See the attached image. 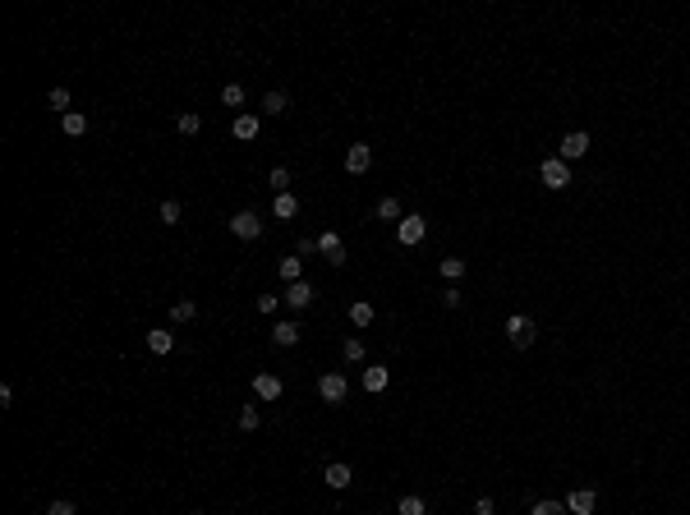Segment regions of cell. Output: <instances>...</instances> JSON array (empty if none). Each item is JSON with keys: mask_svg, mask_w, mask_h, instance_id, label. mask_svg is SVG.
<instances>
[{"mask_svg": "<svg viewBox=\"0 0 690 515\" xmlns=\"http://www.w3.org/2000/svg\"><path fill=\"white\" fill-rule=\"evenodd\" d=\"M534 336H538L534 318H525V313H511V318H506V340H511L515 350H529V345H534Z\"/></svg>", "mask_w": 690, "mask_h": 515, "instance_id": "cell-1", "label": "cell"}, {"mask_svg": "<svg viewBox=\"0 0 690 515\" xmlns=\"http://www.w3.org/2000/svg\"><path fill=\"white\" fill-rule=\"evenodd\" d=\"M538 180H543V189H566V184H570V166L561 161V157H543V166H538Z\"/></svg>", "mask_w": 690, "mask_h": 515, "instance_id": "cell-2", "label": "cell"}, {"mask_svg": "<svg viewBox=\"0 0 690 515\" xmlns=\"http://www.w3.org/2000/svg\"><path fill=\"white\" fill-rule=\"evenodd\" d=\"M318 253L327 258L331 267H345V263H350V253H345V240H340V231H322V235H318Z\"/></svg>", "mask_w": 690, "mask_h": 515, "instance_id": "cell-3", "label": "cell"}, {"mask_svg": "<svg viewBox=\"0 0 690 515\" xmlns=\"http://www.w3.org/2000/svg\"><path fill=\"white\" fill-rule=\"evenodd\" d=\"M318 391H322L327 405H340V400L350 396V377H345V373H322L318 377Z\"/></svg>", "mask_w": 690, "mask_h": 515, "instance_id": "cell-4", "label": "cell"}, {"mask_svg": "<svg viewBox=\"0 0 690 515\" xmlns=\"http://www.w3.org/2000/svg\"><path fill=\"white\" fill-rule=\"evenodd\" d=\"M584 152H589V133H584V129H570L566 138L557 143V157H561L566 166H570V161H580Z\"/></svg>", "mask_w": 690, "mask_h": 515, "instance_id": "cell-5", "label": "cell"}, {"mask_svg": "<svg viewBox=\"0 0 690 515\" xmlns=\"http://www.w3.org/2000/svg\"><path fill=\"white\" fill-rule=\"evenodd\" d=\"M424 235H428V221L419 217V212H410V217L401 221V226H396V240L405 244V249H415V244L424 240Z\"/></svg>", "mask_w": 690, "mask_h": 515, "instance_id": "cell-6", "label": "cell"}, {"mask_svg": "<svg viewBox=\"0 0 690 515\" xmlns=\"http://www.w3.org/2000/svg\"><path fill=\"white\" fill-rule=\"evenodd\" d=\"M594 506H598L594 488H570L566 493V515H594Z\"/></svg>", "mask_w": 690, "mask_h": 515, "instance_id": "cell-7", "label": "cell"}, {"mask_svg": "<svg viewBox=\"0 0 690 515\" xmlns=\"http://www.w3.org/2000/svg\"><path fill=\"white\" fill-rule=\"evenodd\" d=\"M230 235H235V240H258V235H263V221L253 217V212H235V217H230Z\"/></svg>", "mask_w": 690, "mask_h": 515, "instance_id": "cell-8", "label": "cell"}, {"mask_svg": "<svg viewBox=\"0 0 690 515\" xmlns=\"http://www.w3.org/2000/svg\"><path fill=\"white\" fill-rule=\"evenodd\" d=\"M230 133L240 143H253L258 133H263V115H253V110H244V115H235V124H230Z\"/></svg>", "mask_w": 690, "mask_h": 515, "instance_id": "cell-9", "label": "cell"}, {"mask_svg": "<svg viewBox=\"0 0 690 515\" xmlns=\"http://www.w3.org/2000/svg\"><path fill=\"white\" fill-rule=\"evenodd\" d=\"M322 483H327L331 493H345V488L354 483V474H350V465H345V460H331L327 470H322Z\"/></svg>", "mask_w": 690, "mask_h": 515, "instance_id": "cell-10", "label": "cell"}, {"mask_svg": "<svg viewBox=\"0 0 690 515\" xmlns=\"http://www.w3.org/2000/svg\"><path fill=\"white\" fill-rule=\"evenodd\" d=\"M253 396H258V400H281L285 382L276 373H258V377H253Z\"/></svg>", "mask_w": 690, "mask_h": 515, "instance_id": "cell-11", "label": "cell"}, {"mask_svg": "<svg viewBox=\"0 0 690 515\" xmlns=\"http://www.w3.org/2000/svg\"><path fill=\"white\" fill-rule=\"evenodd\" d=\"M368 166H373V147L368 143H354L350 152H345V171H350V175H364Z\"/></svg>", "mask_w": 690, "mask_h": 515, "instance_id": "cell-12", "label": "cell"}, {"mask_svg": "<svg viewBox=\"0 0 690 515\" xmlns=\"http://www.w3.org/2000/svg\"><path fill=\"white\" fill-rule=\"evenodd\" d=\"M299 336H304V327H299V322H276L272 327V345H281V350H290V345H299Z\"/></svg>", "mask_w": 690, "mask_h": 515, "instance_id": "cell-13", "label": "cell"}, {"mask_svg": "<svg viewBox=\"0 0 690 515\" xmlns=\"http://www.w3.org/2000/svg\"><path fill=\"white\" fill-rule=\"evenodd\" d=\"M313 295H318V290H313L308 281L285 285V304H290V308H308V304H313Z\"/></svg>", "mask_w": 690, "mask_h": 515, "instance_id": "cell-14", "label": "cell"}, {"mask_svg": "<svg viewBox=\"0 0 690 515\" xmlns=\"http://www.w3.org/2000/svg\"><path fill=\"white\" fill-rule=\"evenodd\" d=\"M272 217L276 221H295L299 217V198L295 194H276L272 198Z\"/></svg>", "mask_w": 690, "mask_h": 515, "instance_id": "cell-15", "label": "cell"}, {"mask_svg": "<svg viewBox=\"0 0 690 515\" xmlns=\"http://www.w3.org/2000/svg\"><path fill=\"white\" fill-rule=\"evenodd\" d=\"M148 350H152V354H171V350H175V331L152 327V331H148Z\"/></svg>", "mask_w": 690, "mask_h": 515, "instance_id": "cell-16", "label": "cell"}, {"mask_svg": "<svg viewBox=\"0 0 690 515\" xmlns=\"http://www.w3.org/2000/svg\"><path fill=\"white\" fill-rule=\"evenodd\" d=\"M387 382H391V373H387L382 363H373V368H364V391H387Z\"/></svg>", "mask_w": 690, "mask_h": 515, "instance_id": "cell-17", "label": "cell"}, {"mask_svg": "<svg viewBox=\"0 0 690 515\" xmlns=\"http://www.w3.org/2000/svg\"><path fill=\"white\" fill-rule=\"evenodd\" d=\"M373 318H378V308H373L368 299H354L350 304V322L354 327H373Z\"/></svg>", "mask_w": 690, "mask_h": 515, "instance_id": "cell-18", "label": "cell"}, {"mask_svg": "<svg viewBox=\"0 0 690 515\" xmlns=\"http://www.w3.org/2000/svg\"><path fill=\"white\" fill-rule=\"evenodd\" d=\"M60 124H65L69 138H83V133H88V115H83V110H69V115H60Z\"/></svg>", "mask_w": 690, "mask_h": 515, "instance_id": "cell-19", "label": "cell"}, {"mask_svg": "<svg viewBox=\"0 0 690 515\" xmlns=\"http://www.w3.org/2000/svg\"><path fill=\"white\" fill-rule=\"evenodd\" d=\"M276 272H281V281H285V285L304 281V263H299V258H281V263H276Z\"/></svg>", "mask_w": 690, "mask_h": 515, "instance_id": "cell-20", "label": "cell"}, {"mask_svg": "<svg viewBox=\"0 0 690 515\" xmlns=\"http://www.w3.org/2000/svg\"><path fill=\"white\" fill-rule=\"evenodd\" d=\"M263 110H267V115H285V110H290V97H285L281 88H272V92L263 97Z\"/></svg>", "mask_w": 690, "mask_h": 515, "instance_id": "cell-21", "label": "cell"}, {"mask_svg": "<svg viewBox=\"0 0 690 515\" xmlns=\"http://www.w3.org/2000/svg\"><path fill=\"white\" fill-rule=\"evenodd\" d=\"M378 221H396V226H401V221H405V212H401V203H396V198H382V203H378Z\"/></svg>", "mask_w": 690, "mask_h": 515, "instance_id": "cell-22", "label": "cell"}, {"mask_svg": "<svg viewBox=\"0 0 690 515\" xmlns=\"http://www.w3.org/2000/svg\"><path fill=\"white\" fill-rule=\"evenodd\" d=\"M171 318H175V322H194L198 318V304H194V299H175V304H171Z\"/></svg>", "mask_w": 690, "mask_h": 515, "instance_id": "cell-23", "label": "cell"}, {"mask_svg": "<svg viewBox=\"0 0 690 515\" xmlns=\"http://www.w3.org/2000/svg\"><path fill=\"white\" fill-rule=\"evenodd\" d=\"M175 129H180V133H185V138H194V133H198V129H203V120H198L194 110H185V115H175Z\"/></svg>", "mask_w": 690, "mask_h": 515, "instance_id": "cell-24", "label": "cell"}, {"mask_svg": "<svg viewBox=\"0 0 690 515\" xmlns=\"http://www.w3.org/2000/svg\"><path fill=\"white\" fill-rule=\"evenodd\" d=\"M340 354H345V363H364V354H368V350H364V340H359V336H350L345 345H340Z\"/></svg>", "mask_w": 690, "mask_h": 515, "instance_id": "cell-25", "label": "cell"}, {"mask_svg": "<svg viewBox=\"0 0 690 515\" xmlns=\"http://www.w3.org/2000/svg\"><path fill=\"white\" fill-rule=\"evenodd\" d=\"M396 515H428V506H424V497H401V506H396Z\"/></svg>", "mask_w": 690, "mask_h": 515, "instance_id": "cell-26", "label": "cell"}, {"mask_svg": "<svg viewBox=\"0 0 690 515\" xmlns=\"http://www.w3.org/2000/svg\"><path fill=\"white\" fill-rule=\"evenodd\" d=\"M157 217H161L166 226H180V217H185V212H180V203H175V198H166L161 208H157Z\"/></svg>", "mask_w": 690, "mask_h": 515, "instance_id": "cell-27", "label": "cell"}, {"mask_svg": "<svg viewBox=\"0 0 690 515\" xmlns=\"http://www.w3.org/2000/svg\"><path fill=\"white\" fill-rule=\"evenodd\" d=\"M267 184H272L276 194H290V171H285V166H272V175H267Z\"/></svg>", "mask_w": 690, "mask_h": 515, "instance_id": "cell-28", "label": "cell"}, {"mask_svg": "<svg viewBox=\"0 0 690 515\" xmlns=\"http://www.w3.org/2000/svg\"><path fill=\"white\" fill-rule=\"evenodd\" d=\"M240 428H244V433L263 428V414H258V405H244V409H240Z\"/></svg>", "mask_w": 690, "mask_h": 515, "instance_id": "cell-29", "label": "cell"}, {"mask_svg": "<svg viewBox=\"0 0 690 515\" xmlns=\"http://www.w3.org/2000/svg\"><path fill=\"white\" fill-rule=\"evenodd\" d=\"M46 101H51V110L69 115V88H51V92H46Z\"/></svg>", "mask_w": 690, "mask_h": 515, "instance_id": "cell-30", "label": "cell"}, {"mask_svg": "<svg viewBox=\"0 0 690 515\" xmlns=\"http://www.w3.org/2000/svg\"><path fill=\"white\" fill-rule=\"evenodd\" d=\"M442 276H447V281H460V276H465V258H442Z\"/></svg>", "mask_w": 690, "mask_h": 515, "instance_id": "cell-31", "label": "cell"}, {"mask_svg": "<svg viewBox=\"0 0 690 515\" xmlns=\"http://www.w3.org/2000/svg\"><path fill=\"white\" fill-rule=\"evenodd\" d=\"M529 515H566V502H534Z\"/></svg>", "mask_w": 690, "mask_h": 515, "instance_id": "cell-32", "label": "cell"}, {"mask_svg": "<svg viewBox=\"0 0 690 515\" xmlns=\"http://www.w3.org/2000/svg\"><path fill=\"white\" fill-rule=\"evenodd\" d=\"M221 101H226V106H244V88L240 83H226V88H221Z\"/></svg>", "mask_w": 690, "mask_h": 515, "instance_id": "cell-33", "label": "cell"}, {"mask_svg": "<svg viewBox=\"0 0 690 515\" xmlns=\"http://www.w3.org/2000/svg\"><path fill=\"white\" fill-rule=\"evenodd\" d=\"M46 515H78V506L69 502V497H55V502L46 506Z\"/></svg>", "mask_w": 690, "mask_h": 515, "instance_id": "cell-34", "label": "cell"}, {"mask_svg": "<svg viewBox=\"0 0 690 515\" xmlns=\"http://www.w3.org/2000/svg\"><path fill=\"white\" fill-rule=\"evenodd\" d=\"M442 304H447V308H460V304H465V295H460L456 285H451V290H442Z\"/></svg>", "mask_w": 690, "mask_h": 515, "instance_id": "cell-35", "label": "cell"}, {"mask_svg": "<svg viewBox=\"0 0 690 515\" xmlns=\"http://www.w3.org/2000/svg\"><path fill=\"white\" fill-rule=\"evenodd\" d=\"M276 304H281L276 295H258V313H276Z\"/></svg>", "mask_w": 690, "mask_h": 515, "instance_id": "cell-36", "label": "cell"}, {"mask_svg": "<svg viewBox=\"0 0 690 515\" xmlns=\"http://www.w3.org/2000/svg\"><path fill=\"white\" fill-rule=\"evenodd\" d=\"M497 506H493V497H479V502H474V515H493Z\"/></svg>", "mask_w": 690, "mask_h": 515, "instance_id": "cell-37", "label": "cell"}, {"mask_svg": "<svg viewBox=\"0 0 690 515\" xmlns=\"http://www.w3.org/2000/svg\"><path fill=\"white\" fill-rule=\"evenodd\" d=\"M295 253H318V240H308V235H304V240L295 244Z\"/></svg>", "mask_w": 690, "mask_h": 515, "instance_id": "cell-38", "label": "cell"}, {"mask_svg": "<svg viewBox=\"0 0 690 515\" xmlns=\"http://www.w3.org/2000/svg\"><path fill=\"white\" fill-rule=\"evenodd\" d=\"M189 515H203V511H189Z\"/></svg>", "mask_w": 690, "mask_h": 515, "instance_id": "cell-39", "label": "cell"}]
</instances>
